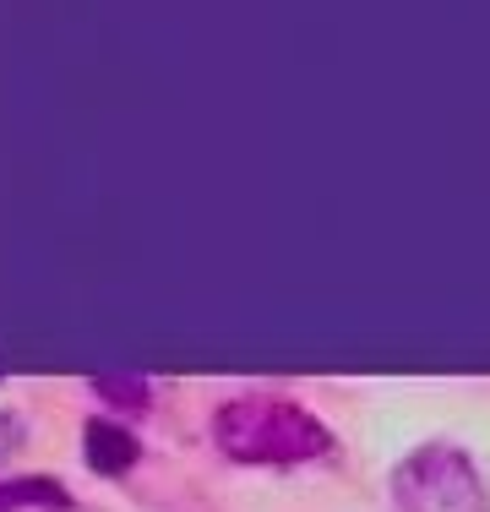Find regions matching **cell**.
Returning a JSON list of instances; mask_svg holds the SVG:
<instances>
[{"mask_svg":"<svg viewBox=\"0 0 490 512\" xmlns=\"http://www.w3.org/2000/svg\"><path fill=\"white\" fill-rule=\"evenodd\" d=\"M213 442L235 463H311L333 447V431L289 398H235L213 414Z\"/></svg>","mask_w":490,"mask_h":512,"instance_id":"1","label":"cell"},{"mask_svg":"<svg viewBox=\"0 0 490 512\" xmlns=\"http://www.w3.org/2000/svg\"><path fill=\"white\" fill-rule=\"evenodd\" d=\"M398 502L409 512H485V491L463 453L425 447L398 469Z\"/></svg>","mask_w":490,"mask_h":512,"instance_id":"2","label":"cell"},{"mask_svg":"<svg viewBox=\"0 0 490 512\" xmlns=\"http://www.w3.org/2000/svg\"><path fill=\"white\" fill-rule=\"evenodd\" d=\"M82 453H88V469H98V474H126L131 463L142 458V442H137L131 431H120V425L93 420V425H88V442H82Z\"/></svg>","mask_w":490,"mask_h":512,"instance_id":"3","label":"cell"},{"mask_svg":"<svg viewBox=\"0 0 490 512\" xmlns=\"http://www.w3.org/2000/svg\"><path fill=\"white\" fill-rule=\"evenodd\" d=\"M71 496L60 491L44 474H28V480H0V512H66Z\"/></svg>","mask_w":490,"mask_h":512,"instance_id":"4","label":"cell"},{"mask_svg":"<svg viewBox=\"0 0 490 512\" xmlns=\"http://www.w3.org/2000/svg\"><path fill=\"white\" fill-rule=\"evenodd\" d=\"M93 387H98V398L115 404V409H131V414L153 409V387H147L142 376H98Z\"/></svg>","mask_w":490,"mask_h":512,"instance_id":"5","label":"cell"},{"mask_svg":"<svg viewBox=\"0 0 490 512\" xmlns=\"http://www.w3.org/2000/svg\"><path fill=\"white\" fill-rule=\"evenodd\" d=\"M22 447V420H11V414H0V458H11Z\"/></svg>","mask_w":490,"mask_h":512,"instance_id":"6","label":"cell"}]
</instances>
